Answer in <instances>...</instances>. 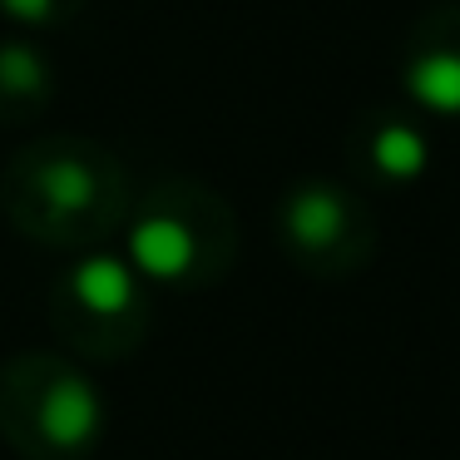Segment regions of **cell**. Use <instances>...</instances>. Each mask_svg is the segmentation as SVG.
<instances>
[{"mask_svg": "<svg viewBox=\"0 0 460 460\" xmlns=\"http://www.w3.org/2000/svg\"><path fill=\"white\" fill-rule=\"evenodd\" d=\"M367 159L376 164V173L406 183V179H416V173L426 169V139H420L411 124H386V129H376Z\"/></svg>", "mask_w": 460, "mask_h": 460, "instance_id": "52a82bcc", "label": "cell"}, {"mask_svg": "<svg viewBox=\"0 0 460 460\" xmlns=\"http://www.w3.org/2000/svg\"><path fill=\"white\" fill-rule=\"evenodd\" d=\"M278 233L288 252L317 278L357 272L371 258V223L337 183H302L282 199Z\"/></svg>", "mask_w": 460, "mask_h": 460, "instance_id": "5b68a950", "label": "cell"}, {"mask_svg": "<svg viewBox=\"0 0 460 460\" xmlns=\"http://www.w3.org/2000/svg\"><path fill=\"white\" fill-rule=\"evenodd\" d=\"M0 94L5 100H40L45 94V60L31 45H0Z\"/></svg>", "mask_w": 460, "mask_h": 460, "instance_id": "ba28073f", "label": "cell"}, {"mask_svg": "<svg viewBox=\"0 0 460 460\" xmlns=\"http://www.w3.org/2000/svg\"><path fill=\"white\" fill-rule=\"evenodd\" d=\"M104 406L80 367L50 351H21L0 367V440L21 460H84Z\"/></svg>", "mask_w": 460, "mask_h": 460, "instance_id": "7a4b0ae2", "label": "cell"}, {"mask_svg": "<svg viewBox=\"0 0 460 460\" xmlns=\"http://www.w3.org/2000/svg\"><path fill=\"white\" fill-rule=\"evenodd\" d=\"M11 223L50 248H90L124 223V173L75 139L21 154L0 183Z\"/></svg>", "mask_w": 460, "mask_h": 460, "instance_id": "6da1fadb", "label": "cell"}, {"mask_svg": "<svg viewBox=\"0 0 460 460\" xmlns=\"http://www.w3.org/2000/svg\"><path fill=\"white\" fill-rule=\"evenodd\" d=\"M238 233L213 193L203 189H169L134 218L129 228V262L134 272L173 288H203L218 282L233 262Z\"/></svg>", "mask_w": 460, "mask_h": 460, "instance_id": "3957f363", "label": "cell"}, {"mask_svg": "<svg viewBox=\"0 0 460 460\" xmlns=\"http://www.w3.org/2000/svg\"><path fill=\"white\" fill-rule=\"evenodd\" d=\"M406 84L426 110L460 114V50H420L406 70Z\"/></svg>", "mask_w": 460, "mask_h": 460, "instance_id": "8992f818", "label": "cell"}, {"mask_svg": "<svg viewBox=\"0 0 460 460\" xmlns=\"http://www.w3.org/2000/svg\"><path fill=\"white\" fill-rule=\"evenodd\" d=\"M50 327L70 351L90 361H119L149 332V297L139 272L119 258L90 252L50 292Z\"/></svg>", "mask_w": 460, "mask_h": 460, "instance_id": "277c9868", "label": "cell"}, {"mask_svg": "<svg viewBox=\"0 0 460 460\" xmlns=\"http://www.w3.org/2000/svg\"><path fill=\"white\" fill-rule=\"evenodd\" d=\"M0 5L11 15H21V21H55L65 0H0Z\"/></svg>", "mask_w": 460, "mask_h": 460, "instance_id": "9c48e42d", "label": "cell"}]
</instances>
